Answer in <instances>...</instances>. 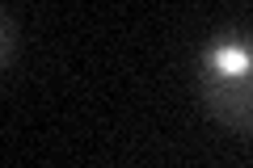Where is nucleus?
Segmentation results:
<instances>
[{"label":"nucleus","instance_id":"1","mask_svg":"<svg viewBox=\"0 0 253 168\" xmlns=\"http://www.w3.org/2000/svg\"><path fill=\"white\" fill-rule=\"evenodd\" d=\"M199 101L224 131L253 139V34L219 30L194 63Z\"/></svg>","mask_w":253,"mask_h":168},{"label":"nucleus","instance_id":"2","mask_svg":"<svg viewBox=\"0 0 253 168\" xmlns=\"http://www.w3.org/2000/svg\"><path fill=\"white\" fill-rule=\"evenodd\" d=\"M4 67H13V13L4 9Z\"/></svg>","mask_w":253,"mask_h":168}]
</instances>
